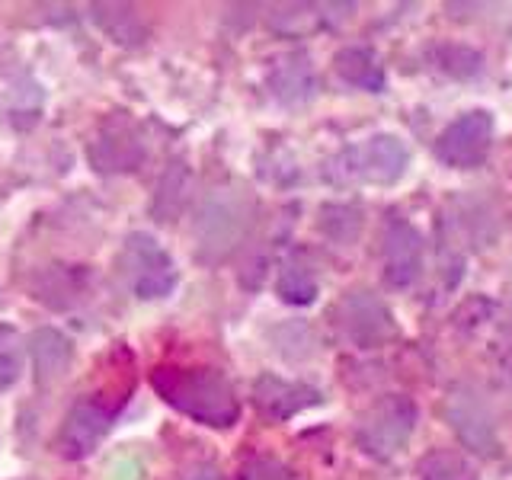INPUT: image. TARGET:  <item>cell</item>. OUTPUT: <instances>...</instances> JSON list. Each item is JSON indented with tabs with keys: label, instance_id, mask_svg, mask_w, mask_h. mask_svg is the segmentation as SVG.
<instances>
[{
	"label": "cell",
	"instance_id": "16",
	"mask_svg": "<svg viewBox=\"0 0 512 480\" xmlns=\"http://www.w3.org/2000/svg\"><path fill=\"white\" fill-rule=\"evenodd\" d=\"M269 87L282 103H301L314 93L317 80L311 74V64L304 55H288L282 58L269 74Z\"/></svg>",
	"mask_w": 512,
	"mask_h": 480
},
{
	"label": "cell",
	"instance_id": "10",
	"mask_svg": "<svg viewBox=\"0 0 512 480\" xmlns=\"http://www.w3.org/2000/svg\"><path fill=\"white\" fill-rule=\"evenodd\" d=\"M112 416H116V410L103 407L100 400H80V404L71 407V413L64 416V423H61L58 452L68 461L87 458L109 432Z\"/></svg>",
	"mask_w": 512,
	"mask_h": 480
},
{
	"label": "cell",
	"instance_id": "20",
	"mask_svg": "<svg viewBox=\"0 0 512 480\" xmlns=\"http://www.w3.org/2000/svg\"><path fill=\"white\" fill-rule=\"evenodd\" d=\"M362 228V218H359V208L356 205H324L320 208V231H324L330 240H356Z\"/></svg>",
	"mask_w": 512,
	"mask_h": 480
},
{
	"label": "cell",
	"instance_id": "1",
	"mask_svg": "<svg viewBox=\"0 0 512 480\" xmlns=\"http://www.w3.org/2000/svg\"><path fill=\"white\" fill-rule=\"evenodd\" d=\"M151 388L189 420L212 429H231L240 416V400L231 381L215 368L160 365L151 372Z\"/></svg>",
	"mask_w": 512,
	"mask_h": 480
},
{
	"label": "cell",
	"instance_id": "2",
	"mask_svg": "<svg viewBox=\"0 0 512 480\" xmlns=\"http://www.w3.org/2000/svg\"><path fill=\"white\" fill-rule=\"evenodd\" d=\"M253 221V202L240 189H218L205 199L202 215L196 221V244L202 260L228 256Z\"/></svg>",
	"mask_w": 512,
	"mask_h": 480
},
{
	"label": "cell",
	"instance_id": "9",
	"mask_svg": "<svg viewBox=\"0 0 512 480\" xmlns=\"http://www.w3.org/2000/svg\"><path fill=\"white\" fill-rule=\"evenodd\" d=\"M381 269L384 282L394 288H407L420 279L423 269V240L404 218H388L381 234Z\"/></svg>",
	"mask_w": 512,
	"mask_h": 480
},
{
	"label": "cell",
	"instance_id": "5",
	"mask_svg": "<svg viewBox=\"0 0 512 480\" xmlns=\"http://www.w3.org/2000/svg\"><path fill=\"white\" fill-rule=\"evenodd\" d=\"M336 164H340V180L391 186L404 176L410 164V151L397 135H372L368 141L356 144V148L343 151Z\"/></svg>",
	"mask_w": 512,
	"mask_h": 480
},
{
	"label": "cell",
	"instance_id": "8",
	"mask_svg": "<svg viewBox=\"0 0 512 480\" xmlns=\"http://www.w3.org/2000/svg\"><path fill=\"white\" fill-rule=\"evenodd\" d=\"M144 157H148V144H144L141 128L128 116H122V112L109 116L90 141V164L100 173L138 170Z\"/></svg>",
	"mask_w": 512,
	"mask_h": 480
},
{
	"label": "cell",
	"instance_id": "18",
	"mask_svg": "<svg viewBox=\"0 0 512 480\" xmlns=\"http://www.w3.org/2000/svg\"><path fill=\"white\" fill-rule=\"evenodd\" d=\"M420 480H480V477L464 455L436 448V452H429L420 461Z\"/></svg>",
	"mask_w": 512,
	"mask_h": 480
},
{
	"label": "cell",
	"instance_id": "17",
	"mask_svg": "<svg viewBox=\"0 0 512 480\" xmlns=\"http://www.w3.org/2000/svg\"><path fill=\"white\" fill-rule=\"evenodd\" d=\"M189 183H192L189 167L183 164V160H173V164L167 167V173L160 176L157 196L151 202V212L157 215V221H173L183 212L186 196H189Z\"/></svg>",
	"mask_w": 512,
	"mask_h": 480
},
{
	"label": "cell",
	"instance_id": "24",
	"mask_svg": "<svg viewBox=\"0 0 512 480\" xmlns=\"http://www.w3.org/2000/svg\"><path fill=\"white\" fill-rule=\"evenodd\" d=\"M186 480H221V477H218V471L212 468V464H202V468L189 471V474H186Z\"/></svg>",
	"mask_w": 512,
	"mask_h": 480
},
{
	"label": "cell",
	"instance_id": "13",
	"mask_svg": "<svg viewBox=\"0 0 512 480\" xmlns=\"http://www.w3.org/2000/svg\"><path fill=\"white\" fill-rule=\"evenodd\" d=\"M29 359H32V372H36L39 384H52L71 368L74 349L71 340L55 327H42L29 336Z\"/></svg>",
	"mask_w": 512,
	"mask_h": 480
},
{
	"label": "cell",
	"instance_id": "7",
	"mask_svg": "<svg viewBox=\"0 0 512 480\" xmlns=\"http://www.w3.org/2000/svg\"><path fill=\"white\" fill-rule=\"evenodd\" d=\"M490 141H493V116L487 109H471L461 112L452 125H445V132L436 141V157L455 170H471L487 160Z\"/></svg>",
	"mask_w": 512,
	"mask_h": 480
},
{
	"label": "cell",
	"instance_id": "19",
	"mask_svg": "<svg viewBox=\"0 0 512 480\" xmlns=\"http://www.w3.org/2000/svg\"><path fill=\"white\" fill-rule=\"evenodd\" d=\"M276 292L285 304H311L317 298V276L304 266V263H285L279 279H276Z\"/></svg>",
	"mask_w": 512,
	"mask_h": 480
},
{
	"label": "cell",
	"instance_id": "3",
	"mask_svg": "<svg viewBox=\"0 0 512 480\" xmlns=\"http://www.w3.org/2000/svg\"><path fill=\"white\" fill-rule=\"evenodd\" d=\"M416 404L404 394H388L372 404L356 426V442L372 458H394L416 429Z\"/></svg>",
	"mask_w": 512,
	"mask_h": 480
},
{
	"label": "cell",
	"instance_id": "11",
	"mask_svg": "<svg viewBox=\"0 0 512 480\" xmlns=\"http://www.w3.org/2000/svg\"><path fill=\"white\" fill-rule=\"evenodd\" d=\"M445 416L452 429L458 432V439L477 455H496L500 442H496V429L487 407L471 391H455L445 400Z\"/></svg>",
	"mask_w": 512,
	"mask_h": 480
},
{
	"label": "cell",
	"instance_id": "6",
	"mask_svg": "<svg viewBox=\"0 0 512 480\" xmlns=\"http://www.w3.org/2000/svg\"><path fill=\"white\" fill-rule=\"evenodd\" d=\"M336 327L346 336L349 343H356L359 349H375L381 343H388L394 336V317L378 295L372 292H346L333 308Z\"/></svg>",
	"mask_w": 512,
	"mask_h": 480
},
{
	"label": "cell",
	"instance_id": "14",
	"mask_svg": "<svg viewBox=\"0 0 512 480\" xmlns=\"http://www.w3.org/2000/svg\"><path fill=\"white\" fill-rule=\"evenodd\" d=\"M93 20L112 42L125 48H138L151 36L148 20L138 13V7H128V4H96Z\"/></svg>",
	"mask_w": 512,
	"mask_h": 480
},
{
	"label": "cell",
	"instance_id": "23",
	"mask_svg": "<svg viewBox=\"0 0 512 480\" xmlns=\"http://www.w3.org/2000/svg\"><path fill=\"white\" fill-rule=\"evenodd\" d=\"M240 480H292L288 468L272 458H250L240 471Z\"/></svg>",
	"mask_w": 512,
	"mask_h": 480
},
{
	"label": "cell",
	"instance_id": "12",
	"mask_svg": "<svg viewBox=\"0 0 512 480\" xmlns=\"http://www.w3.org/2000/svg\"><path fill=\"white\" fill-rule=\"evenodd\" d=\"M320 400V394L311 388V384L301 381H285L279 375H263L253 384V404L269 420H288L301 410L314 407Z\"/></svg>",
	"mask_w": 512,
	"mask_h": 480
},
{
	"label": "cell",
	"instance_id": "22",
	"mask_svg": "<svg viewBox=\"0 0 512 480\" xmlns=\"http://www.w3.org/2000/svg\"><path fill=\"white\" fill-rule=\"evenodd\" d=\"M20 378V349L13 346V333L0 330V391Z\"/></svg>",
	"mask_w": 512,
	"mask_h": 480
},
{
	"label": "cell",
	"instance_id": "15",
	"mask_svg": "<svg viewBox=\"0 0 512 480\" xmlns=\"http://www.w3.org/2000/svg\"><path fill=\"white\" fill-rule=\"evenodd\" d=\"M333 68L352 87L368 90V93L384 90V68L372 48H362V45L340 48V52L333 55Z\"/></svg>",
	"mask_w": 512,
	"mask_h": 480
},
{
	"label": "cell",
	"instance_id": "4",
	"mask_svg": "<svg viewBox=\"0 0 512 480\" xmlns=\"http://www.w3.org/2000/svg\"><path fill=\"white\" fill-rule=\"evenodd\" d=\"M122 276L138 298L154 301V298H167L173 292L180 272H176L170 253L160 247L151 234L135 231L125 237V247H122Z\"/></svg>",
	"mask_w": 512,
	"mask_h": 480
},
{
	"label": "cell",
	"instance_id": "21",
	"mask_svg": "<svg viewBox=\"0 0 512 480\" xmlns=\"http://www.w3.org/2000/svg\"><path fill=\"white\" fill-rule=\"evenodd\" d=\"M439 61H442V68L455 77H474L480 71V55L461 45H445L439 52Z\"/></svg>",
	"mask_w": 512,
	"mask_h": 480
}]
</instances>
